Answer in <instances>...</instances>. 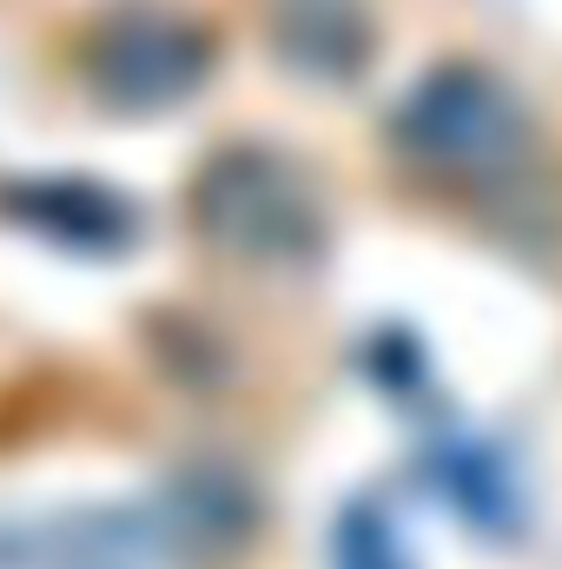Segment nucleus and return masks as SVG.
I'll list each match as a JSON object with an SVG mask.
<instances>
[{"label":"nucleus","instance_id":"4","mask_svg":"<svg viewBox=\"0 0 562 569\" xmlns=\"http://www.w3.org/2000/svg\"><path fill=\"white\" fill-rule=\"evenodd\" d=\"M205 60H212V47H205V33L199 27H185L179 13H120V20H107L100 33H93V47H87V80L113 100V107H172V100H185L199 80H205Z\"/></svg>","mask_w":562,"mask_h":569},{"label":"nucleus","instance_id":"2","mask_svg":"<svg viewBox=\"0 0 562 569\" xmlns=\"http://www.w3.org/2000/svg\"><path fill=\"white\" fill-rule=\"evenodd\" d=\"M398 140L436 172H496L523 152V113L496 80L470 67H443L404 100Z\"/></svg>","mask_w":562,"mask_h":569},{"label":"nucleus","instance_id":"3","mask_svg":"<svg viewBox=\"0 0 562 569\" xmlns=\"http://www.w3.org/2000/svg\"><path fill=\"white\" fill-rule=\"evenodd\" d=\"M199 226L232 252H298L318 232V212L298 172L265 152H232L199 179Z\"/></svg>","mask_w":562,"mask_h":569},{"label":"nucleus","instance_id":"1","mask_svg":"<svg viewBox=\"0 0 562 569\" xmlns=\"http://www.w3.org/2000/svg\"><path fill=\"white\" fill-rule=\"evenodd\" d=\"M192 543V510H80L0 530V569H172Z\"/></svg>","mask_w":562,"mask_h":569},{"label":"nucleus","instance_id":"5","mask_svg":"<svg viewBox=\"0 0 562 569\" xmlns=\"http://www.w3.org/2000/svg\"><path fill=\"white\" fill-rule=\"evenodd\" d=\"M338 569H404L391 530L378 523V510H351L338 530Z\"/></svg>","mask_w":562,"mask_h":569}]
</instances>
